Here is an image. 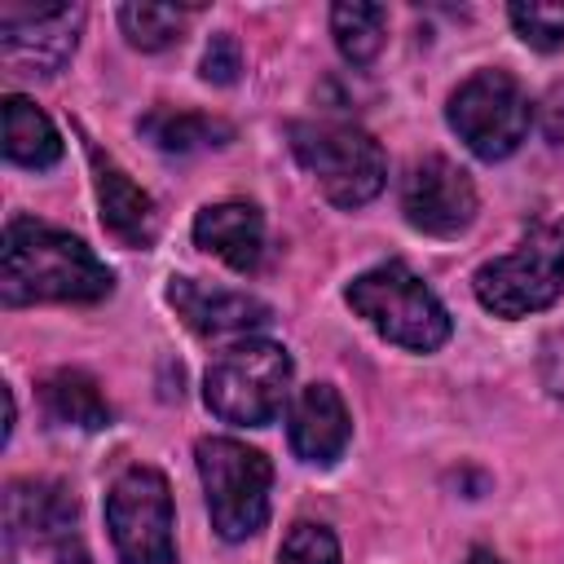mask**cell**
<instances>
[{
    "label": "cell",
    "mask_w": 564,
    "mask_h": 564,
    "mask_svg": "<svg viewBox=\"0 0 564 564\" xmlns=\"http://www.w3.org/2000/svg\"><path fill=\"white\" fill-rule=\"evenodd\" d=\"M115 286V273L75 234L13 216L0 251V295L18 304H97Z\"/></svg>",
    "instance_id": "cell-1"
},
{
    "label": "cell",
    "mask_w": 564,
    "mask_h": 564,
    "mask_svg": "<svg viewBox=\"0 0 564 564\" xmlns=\"http://www.w3.org/2000/svg\"><path fill=\"white\" fill-rule=\"evenodd\" d=\"M344 300L352 304L357 317H366V326H375L388 344L410 348V352H436L454 330L445 304L401 260H388V264L357 273L348 282Z\"/></svg>",
    "instance_id": "cell-2"
},
{
    "label": "cell",
    "mask_w": 564,
    "mask_h": 564,
    "mask_svg": "<svg viewBox=\"0 0 564 564\" xmlns=\"http://www.w3.org/2000/svg\"><path fill=\"white\" fill-rule=\"evenodd\" d=\"M476 300L494 317H529L564 295V216L533 225L516 251L485 260L471 273Z\"/></svg>",
    "instance_id": "cell-3"
},
{
    "label": "cell",
    "mask_w": 564,
    "mask_h": 564,
    "mask_svg": "<svg viewBox=\"0 0 564 564\" xmlns=\"http://www.w3.org/2000/svg\"><path fill=\"white\" fill-rule=\"evenodd\" d=\"M198 480L207 494L212 529L225 542H247L269 520V485L273 467L260 449L234 441V436H203L194 445Z\"/></svg>",
    "instance_id": "cell-4"
},
{
    "label": "cell",
    "mask_w": 564,
    "mask_h": 564,
    "mask_svg": "<svg viewBox=\"0 0 564 564\" xmlns=\"http://www.w3.org/2000/svg\"><path fill=\"white\" fill-rule=\"evenodd\" d=\"M291 352L273 339H242L220 352L203 379V401L216 419L238 427H264L282 414L291 392Z\"/></svg>",
    "instance_id": "cell-5"
},
{
    "label": "cell",
    "mask_w": 564,
    "mask_h": 564,
    "mask_svg": "<svg viewBox=\"0 0 564 564\" xmlns=\"http://www.w3.org/2000/svg\"><path fill=\"white\" fill-rule=\"evenodd\" d=\"M291 150L335 207H361L388 181V159L379 141L357 123H291Z\"/></svg>",
    "instance_id": "cell-6"
},
{
    "label": "cell",
    "mask_w": 564,
    "mask_h": 564,
    "mask_svg": "<svg viewBox=\"0 0 564 564\" xmlns=\"http://www.w3.org/2000/svg\"><path fill=\"white\" fill-rule=\"evenodd\" d=\"M445 119L476 159L498 163L516 154L520 141L529 137L533 106L511 70H476L449 93Z\"/></svg>",
    "instance_id": "cell-7"
},
{
    "label": "cell",
    "mask_w": 564,
    "mask_h": 564,
    "mask_svg": "<svg viewBox=\"0 0 564 564\" xmlns=\"http://www.w3.org/2000/svg\"><path fill=\"white\" fill-rule=\"evenodd\" d=\"M110 542L123 564H172V489L159 467H128L106 494Z\"/></svg>",
    "instance_id": "cell-8"
},
{
    "label": "cell",
    "mask_w": 564,
    "mask_h": 564,
    "mask_svg": "<svg viewBox=\"0 0 564 564\" xmlns=\"http://www.w3.org/2000/svg\"><path fill=\"white\" fill-rule=\"evenodd\" d=\"M75 498L57 480H9L4 489V542L18 546H44L48 564H88V551L75 533Z\"/></svg>",
    "instance_id": "cell-9"
},
{
    "label": "cell",
    "mask_w": 564,
    "mask_h": 564,
    "mask_svg": "<svg viewBox=\"0 0 564 564\" xmlns=\"http://www.w3.org/2000/svg\"><path fill=\"white\" fill-rule=\"evenodd\" d=\"M84 4H0V62L13 75H57L79 40Z\"/></svg>",
    "instance_id": "cell-10"
},
{
    "label": "cell",
    "mask_w": 564,
    "mask_h": 564,
    "mask_svg": "<svg viewBox=\"0 0 564 564\" xmlns=\"http://www.w3.org/2000/svg\"><path fill=\"white\" fill-rule=\"evenodd\" d=\"M476 185L471 176L449 163L445 154L419 159L401 181V212L405 220L427 238H458L476 220Z\"/></svg>",
    "instance_id": "cell-11"
},
{
    "label": "cell",
    "mask_w": 564,
    "mask_h": 564,
    "mask_svg": "<svg viewBox=\"0 0 564 564\" xmlns=\"http://www.w3.org/2000/svg\"><path fill=\"white\" fill-rule=\"evenodd\" d=\"M167 300L181 313V322L203 339H234V335H247V330H256V326H264L273 317L264 300H256L247 291L203 286L194 278H172L167 282Z\"/></svg>",
    "instance_id": "cell-12"
},
{
    "label": "cell",
    "mask_w": 564,
    "mask_h": 564,
    "mask_svg": "<svg viewBox=\"0 0 564 564\" xmlns=\"http://www.w3.org/2000/svg\"><path fill=\"white\" fill-rule=\"evenodd\" d=\"M348 436H352V419H348L344 397L330 383L300 388V397L291 401V414H286V441H291L295 458L330 467L348 449Z\"/></svg>",
    "instance_id": "cell-13"
},
{
    "label": "cell",
    "mask_w": 564,
    "mask_h": 564,
    "mask_svg": "<svg viewBox=\"0 0 564 564\" xmlns=\"http://www.w3.org/2000/svg\"><path fill=\"white\" fill-rule=\"evenodd\" d=\"M88 159H93V181H97V203H101V225L128 242V247H150L154 234H159V212H154V198L110 159L101 154L97 145H88Z\"/></svg>",
    "instance_id": "cell-14"
},
{
    "label": "cell",
    "mask_w": 564,
    "mask_h": 564,
    "mask_svg": "<svg viewBox=\"0 0 564 564\" xmlns=\"http://www.w3.org/2000/svg\"><path fill=\"white\" fill-rule=\"evenodd\" d=\"M194 242L220 256L229 269L251 273L264 256V216L256 203H242V198L212 203L194 216Z\"/></svg>",
    "instance_id": "cell-15"
},
{
    "label": "cell",
    "mask_w": 564,
    "mask_h": 564,
    "mask_svg": "<svg viewBox=\"0 0 564 564\" xmlns=\"http://www.w3.org/2000/svg\"><path fill=\"white\" fill-rule=\"evenodd\" d=\"M4 154L18 167H53L62 159V137L53 128V119L22 93L4 97Z\"/></svg>",
    "instance_id": "cell-16"
},
{
    "label": "cell",
    "mask_w": 564,
    "mask_h": 564,
    "mask_svg": "<svg viewBox=\"0 0 564 564\" xmlns=\"http://www.w3.org/2000/svg\"><path fill=\"white\" fill-rule=\"evenodd\" d=\"M141 137L167 154H194V150H216L234 141V123L203 115V110H172V106H154L141 119Z\"/></svg>",
    "instance_id": "cell-17"
},
{
    "label": "cell",
    "mask_w": 564,
    "mask_h": 564,
    "mask_svg": "<svg viewBox=\"0 0 564 564\" xmlns=\"http://www.w3.org/2000/svg\"><path fill=\"white\" fill-rule=\"evenodd\" d=\"M40 401H44V414L53 423H62V427H84V432L110 427V405H106L101 388L84 370H53V375H44Z\"/></svg>",
    "instance_id": "cell-18"
},
{
    "label": "cell",
    "mask_w": 564,
    "mask_h": 564,
    "mask_svg": "<svg viewBox=\"0 0 564 564\" xmlns=\"http://www.w3.org/2000/svg\"><path fill=\"white\" fill-rule=\"evenodd\" d=\"M330 35L339 44V53L352 66H366L379 57L383 35H388V9L383 4H335L330 9Z\"/></svg>",
    "instance_id": "cell-19"
},
{
    "label": "cell",
    "mask_w": 564,
    "mask_h": 564,
    "mask_svg": "<svg viewBox=\"0 0 564 564\" xmlns=\"http://www.w3.org/2000/svg\"><path fill=\"white\" fill-rule=\"evenodd\" d=\"M185 13L189 9H172V4H123L119 9V26H123V35H128L132 48L159 53V48H167V44L181 40Z\"/></svg>",
    "instance_id": "cell-20"
},
{
    "label": "cell",
    "mask_w": 564,
    "mask_h": 564,
    "mask_svg": "<svg viewBox=\"0 0 564 564\" xmlns=\"http://www.w3.org/2000/svg\"><path fill=\"white\" fill-rule=\"evenodd\" d=\"M516 35L542 53L564 48V0H516L507 9Z\"/></svg>",
    "instance_id": "cell-21"
},
{
    "label": "cell",
    "mask_w": 564,
    "mask_h": 564,
    "mask_svg": "<svg viewBox=\"0 0 564 564\" xmlns=\"http://www.w3.org/2000/svg\"><path fill=\"white\" fill-rule=\"evenodd\" d=\"M278 564H339V542L317 520H295L278 546Z\"/></svg>",
    "instance_id": "cell-22"
},
{
    "label": "cell",
    "mask_w": 564,
    "mask_h": 564,
    "mask_svg": "<svg viewBox=\"0 0 564 564\" xmlns=\"http://www.w3.org/2000/svg\"><path fill=\"white\" fill-rule=\"evenodd\" d=\"M238 70H242L238 40H234L229 31L212 35V44H207V53H203V79H207V84H234Z\"/></svg>",
    "instance_id": "cell-23"
},
{
    "label": "cell",
    "mask_w": 564,
    "mask_h": 564,
    "mask_svg": "<svg viewBox=\"0 0 564 564\" xmlns=\"http://www.w3.org/2000/svg\"><path fill=\"white\" fill-rule=\"evenodd\" d=\"M538 375H542V388L555 401H564V326L542 339V348H538Z\"/></svg>",
    "instance_id": "cell-24"
},
{
    "label": "cell",
    "mask_w": 564,
    "mask_h": 564,
    "mask_svg": "<svg viewBox=\"0 0 564 564\" xmlns=\"http://www.w3.org/2000/svg\"><path fill=\"white\" fill-rule=\"evenodd\" d=\"M538 123H542V137H546V145L564 154V84H555V88L542 97Z\"/></svg>",
    "instance_id": "cell-25"
},
{
    "label": "cell",
    "mask_w": 564,
    "mask_h": 564,
    "mask_svg": "<svg viewBox=\"0 0 564 564\" xmlns=\"http://www.w3.org/2000/svg\"><path fill=\"white\" fill-rule=\"evenodd\" d=\"M463 564H502V560H498V555H494V551H489V546H471V551H467V560H463Z\"/></svg>",
    "instance_id": "cell-26"
},
{
    "label": "cell",
    "mask_w": 564,
    "mask_h": 564,
    "mask_svg": "<svg viewBox=\"0 0 564 564\" xmlns=\"http://www.w3.org/2000/svg\"><path fill=\"white\" fill-rule=\"evenodd\" d=\"M9 564H13V560H9Z\"/></svg>",
    "instance_id": "cell-27"
}]
</instances>
